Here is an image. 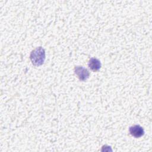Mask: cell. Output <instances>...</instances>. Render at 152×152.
I'll list each match as a JSON object with an SVG mask.
<instances>
[{"mask_svg": "<svg viewBox=\"0 0 152 152\" xmlns=\"http://www.w3.org/2000/svg\"><path fill=\"white\" fill-rule=\"evenodd\" d=\"M88 66L91 71L95 72L99 71L100 69L102 66V64L98 59L91 58L88 61Z\"/></svg>", "mask_w": 152, "mask_h": 152, "instance_id": "cell-4", "label": "cell"}, {"mask_svg": "<svg viewBox=\"0 0 152 152\" xmlns=\"http://www.w3.org/2000/svg\"><path fill=\"white\" fill-rule=\"evenodd\" d=\"M30 59L34 65H42L46 59L45 50L41 46L36 48L31 52Z\"/></svg>", "mask_w": 152, "mask_h": 152, "instance_id": "cell-1", "label": "cell"}, {"mask_svg": "<svg viewBox=\"0 0 152 152\" xmlns=\"http://www.w3.org/2000/svg\"><path fill=\"white\" fill-rule=\"evenodd\" d=\"M74 72L80 81L87 80L90 76L88 69L82 66H76L74 68Z\"/></svg>", "mask_w": 152, "mask_h": 152, "instance_id": "cell-2", "label": "cell"}, {"mask_svg": "<svg viewBox=\"0 0 152 152\" xmlns=\"http://www.w3.org/2000/svg\"><path fill=\"white\" fill-rule=\"evenodd\" d=\"M130 134L135 138H139L144 135V130L142 126L138 125L131 126L129 128Z\"/></svg>", "mask_w": 152, "mask_h": 152, "instance_id": "cell-3", "label": "cell"}]
</instances>
